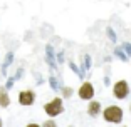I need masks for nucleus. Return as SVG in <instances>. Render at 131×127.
Instances as JSON below:
<instances>
[{
    "label": "nucleus",
    "mask_w": 131,
    "mask_h": 127,
    "mask_svg": "<svg viewBox=\"0 0 131 127\" xmlns=\"http://www.w3.org/2000/svg\"><path fill=\"white\" fill-rule=\"evenodd\" d=\"M121 117H123V110L119 107H116V105H111L104 110V119L108 120V122H119Z\"/></svg>",
    "instance_id": "f257e3e1"
},
{
    "label": "nucleus",
    "mask_w": 131,
    "mask_h": 127,
    "mask_svg": "<svg viewBox=\"0 0 131 127\" xmlns=\"http://www.w3.org/2000/svg\"><path fill=\"white\" fill-rule=\"evenodd\" d=\"M46 112L49 114V116H57V114H61L62 112V100L61 99H54L52 102H49V104L46 105Z\"/></svg>",
    "instance_id": "f03ea898"
},
{
    "label": "nucleus",
    "mask_w": 131,
    "mask_h": 127,
    "mask_svg": "<svg viewBox=\"0 0 131 127\" xmlns=\"http://www.w3.org/2000/svg\"><path fill=\"white\" fill-rule=\"evenodd\" d=\"M114 95L118 97V99H124V97L128 95V84L124 80H119L114 85Z\"/></svg>",
    "instance_id": "7ed1b4c3"
},
{
    "label": "nucleus",
    "mask_w": 131,
    "mask_h": 127,
    "mask_svg": "<svg viewBox=\"0 0 131 127\" xmlns=\"http://www.w3.org/2000/svg\"><path fill=\"white\" fill-rule=\"evenodd\" d=\"M93 94H94V89L89 82H86V84L79 89V97H81V99H91Z\"/></svg>",
    "instance_id": "20e7f679"
},
{
    "label": "nucleus",
    "mask_w": 131,
    "mask_h": 127,
    "mask_svg": "<svg viewBox=\"0 0 131 127\" xmlns=\"http://www.w3.org/2000/svg\"><path fill=\"white\" fill-rule=\"evenodd\" d=\"M19 102H20L22 105H30L32 102H34V92H30V90L20 92V95H19Z\"/></svg>",
    "instance_id": "39448f33"
},
{
    "label": "nucleus",
    "mask_w": 131,
    "mask_h": 127,
    "mask_svg": "<svg viewBox=\"0 0 131 127\" xmlns=\"http://www.w3.org/2000/svg\"><path fill=\"white\" fill-rule=\"evenodd\" d=\"M99 109H101L99 102H93V104L89 105V114H91V116H96L97 112H99Z\"/></svg>",
    "instance_id": "423d86ee"
},
{
    "label": "nucleus",
    "mask_w": 131,
    "mask_h": 127,
    "mask_svg": "<svg viewBox=\"0 0 131 127\" xmlns=\"http://www.w3.org/2000/svg\"><path fill=\"white\" fill-rule=\"evenodd\" d=\"M0 105H4V107L8 105V97H7V94H5L4 90H0Z\"/></svg>",
    "instance_id": "0eeeda50"
},
{
    "label": "nucleus",
    "mask_w": 131,
    "mask_h": 127,
    "mask_svg": "<svg viewBox=\"0 0 131 127\" xmlns=\"http://www.w3.org/2000/svg\"><path fill=\"white\" fill-rule=\"evenodd\" d=\"M64 94H66V95H71V94H72V90H71V89H66Z\"/></svg>",
    "instance_id": "6e6552de"
}]
</instances>
